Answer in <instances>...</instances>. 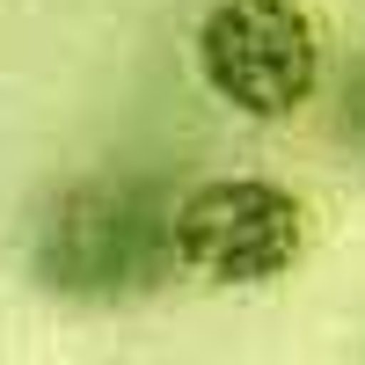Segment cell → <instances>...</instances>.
I'll return each mask as SVG.
<instances>
[{"label": "cell", "instance_id": "6da1fadb", "mask_svg": "<svg viewBox=\"0 0 365 365\" xmlns=\"http://www.w3.org/2000/svg\"><path fill=\"white\" fill-rule=\"evenodd\" d=\"M168 205L139 175H73L37 197L22 227L29 285L66 307H132L175 278Z\"/></svg>", "mask_w": 365, "mask_h": 365}, {"label": "cell", "instance_id": "7a4b0ae2", "mask_svg": "<svg viewBox=\"0 0 365 365\" xmlns=\"http://www.w3.org/2000/svg\"><path fill=\"white\" fill-rule=\"evenodd\" d=\"M168 241H175V278L220 292L278 285L307 256V197L270 175H197L168 205Z\"/></svg>", "mask_w": 365, "mask_h": 365}, {"label": "cell", "instance_id": "3957f363", "mask_svg": "<svg viewBox=\"0 0 365 365\" xmlns=\"http://www.w3.org/2000/svg\"><path fill=\"white\" fill-rule=\"evenodd\" d=\"M190 66L234 117L285 125L322 88V22L299 0H212L190 29Z\"/></svg>", "mask_w": 365, "mask_h": 365}, {"label": "cell", "instance_id": "277c9868", "mask_svg": "<svg viewBox=\"0 0 365 365\" xmlns=\"http://www.w3.org/2000/svg\"><path fill=\"white\" fill-rule=\"evenodd\" d=\"M344 132H351V139L365 146V66L351 73V96H344Z\"/></svg>", "mask_w": 365, "mask_h": 365}]
</instances>
